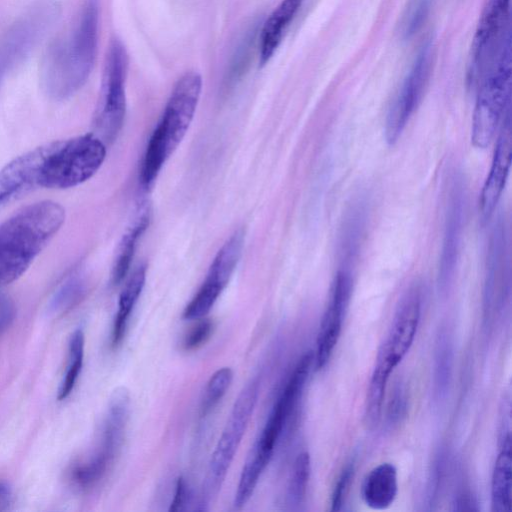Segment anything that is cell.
Wrapping results in <instances>:
<instances>
[{
  "label": "cell",
  "instance_id": "cell-18",
  "mask_svg": "<svg viewBox=\"0 0 512 512\" xmlns=\"http://www.w3.org/2000/svg\"><path fill=\"white\" fill-rule=\"evenodd\" d=\"M398 492L397 470L391 463H381L364 478L361 497L364 503L375 510L388 508Z\"/></svg>",
  "mask_w": 512,
  "mask_h": 512
},
{
  "label": "cell",
  "instance_id": "cell-6",
  "mask_svg": "<svg viewBox=\"0 0 512 512\" xmlns=\"http://www.w3.org/2000/svg\"><path fill=\"white\" fill-rule=\"evenodd\" d=\"M259 386L258 379L251 380L242 389L233 405L229 419L211 456L198 510H206L221 489L255 408Z\"/></svg>",
  "mask_w": 512,
  "mask_h": 512
},
{
  "label": "cell",
  "instance_id": "cell-7",
  "mask_svg": "<svg viewBox=\"0 0 512 512\" xmlns=\"http://www.w3.org/2000/svg\"><path fill=\"white\" fill-rule=\"evenodd\" d=\"M128 55L118 38L109 44L101 91L94 116V128L105 144L112 143L118 136L126 114L125 82Z\"/></svg>",
  "mask_w": 512,
  "mask_h": 512
},
{
  "label": "cell",
  "instance_id": "cell-28",
  "mask_svg": "<svg viewBox=\"0 0 512 512\" xmlns=\"http://www.w3.org/2000/svg\"><path fill=\"white\" fill-rule=\"evenodd\" d=\"M459 209L453 208L452 214L447 227L446 242L444 244L443 256H442V277L447 278L450 273V269L454 263L456 243L459 229Z\"/></svg>",
  "mask_w": 512,
  "mask_h": 512
},
{
  "label": "cell",
  "instance_id": "cell-8",
  "mask_svg": "<svg viewBox=\"0 0 512 512\" xmlns=\"http://www.w3.org/2000/svg\"><path fill=\"white\" fill-rule=\"evenodd\" d=\"M511 46L510 0H487L481 14L471 51V80Z\"/></svg>",
  "mask_w": 512,
  "mask_h": 512
},
{
  "label": "cell",
  "instance_id": "cell-2",
  "mask_svg": "<svg viewBox=\"0 0 512 512\" xmlns=\"http://www.w3.org/2000/svg\"><path fill=\"white\" fill-rule=\"evenodd\" d=\"M65 221V209L51 200L28 205L0 224V288L17 280Z\"/></svg>",
  "mask_w": 512,
  "mask_h": 512
},
{
  "label": "cell",
  "instance_id": "cell-20",
  "mask_svg": "<svg viewBox=\"0 0 512 512\" xmlns=\"http://www.w3.org/2000/svg\"><path fill=\"white\" fill-rule=\"evenodd\" d=\"M146 280V267L138 266L125 284L118 301V310L112 330V345L117 346L123 339L129 316L140 297Z\"/></svg>",
  "mask_w": 512,
  "mask_h": 512
},
{
  "label": "cell",
  "instance_id": "cell-12",
  "mask_svg": "<svg viewBox=\"0 0 512 512\" xmlns=\"http://www.w3.org/2000/svg\"><path fill=\"white\" fill-rule=\"evenodd\" d=\"M512 162V126L510 110L500 126L490 170L479 197V213L487 220L494 212L505 189Z\"/></svg>",
  "mask_w": 512,
  "mask_h": 512
},
{
  "label": "cell",
  "instance_id": "cell-5",
  "mask_svg": "<svg viewBox=\"0 0 512 512\" xmlns=\"http://www.w3.org/2000/svg\"><path fill=\"white\" fill-rule=\"evenodd\" d=\"M477 97L472 117L471 142L486 148L506 113L511 100V48L505 50L477 77Z\"/></svg>",
  "mask_w": 512,
  "mask_h": 512
},
{
  "label": "cell",
  "instance_id": "cell-3",
  "mask_svg": "<svg viewBox=\"0 0 512 512\" xmlns=\"http://www.w3.org/2000/svg\"><path fill=\"white\" fill-rule=\"evenodd\" d=\"M202 90V78L186 72L175 84L153 131L141 167V183L150 187L161 168L184 138L193 120Z\"/></svg>",
  "mask_w": 512,
  "mask_h": 512
},
{
  "label": "cell",
  "instance_id": "cell-27",
  "mask_svg": "<svg viewBox=\"0 0 512 512\" xmlns=\"http://www.w3.org/2000/svg\"><path fill=\"white\" fill-rule=\"evenodd\" d=\"M233 372L229 367L218 369L210 377L204 398L202 401L201 411L203 414L208 413L222 399L227 389L231 385Z\"/></svg>",
  "mask_w": 512,
  "mask_h": 512
},
{
  "label": "cell",
  "instance_id": "cell-19",
  "mask_svg": "<svg viewBox=\"0 0 512 512\" xmlns=\"http://www.w3.org/2000/svg\"><path fill=\"white\" fill-rule=\"evenodd\" d=\"M510 433L503 435L501 450L495 462L491 481V503L495 512H509L511 510V459Z\"/></svg>",
  "mask_w": 512,
  "mask_h": 512
},
{
  "label": "cell",
  "instance_id": "cell-21",
  "mask_svg": "<svg viewBox=\"0 0 512 512\" xmlns=\"http://www.w3.org/2000/svg\"><path fill=\"white\" fill-rule=\"evenodd\" d=\"M149 222L150 213L147 209H144L124 233L119 243L112 268L111 280L114 285H118L127 275L137 242L149 226Z\"/></svg>",
  "mask_w": 512,
  "mask_h": 512
},
{
  "label": "cell",
  "instance_id": "cell-16",
  "mask_svg": "<svg viewBox=\"0 0 512 512\" xmlns=\"http://www.w3.org/2000/svg\"><path fill=\"white\" fill-rule=\"evenodd\" d=\"M129 407V391L124 387L114 390L109 401L101 447L95 454L109 465L122 445L129 416Z\"/></svg>",
  "mask_w": 512,
  "mask_h": 512
},
{
  "label": "cell",
  "instance_id": "cell-11",
  "mask_svg": "<svg viewBox=\"0 0 512 512\" xmlns=\"http://www.w3.org/2000/svg\"><path fill=\"white\" fill-rule=\"evenodd\" d=\"M421 311L418 289L410 290L402 299L387 338L381 345L376 363L390 372L409 351L417 331Z\"/></svg>",
  "mask_w": 512,
  "mask_h": 512
},
{
  "label": "cell",
  "instance_id": "cell-1",
  "mask_svg": "<svg viewBox=\"0 0 512 512\" xmlns=\"http://www.w3.org/2000/svg\"><path fill=\"white\" fill-rule=\"evenodd\" d=\"M99 0H87L73 29L55 40L42 63V83L53 99L74 95L87 81L96 58Z\"/></svg>",
  "mask_w": 512,
  "mask_h": 512
},
{
  "label": "cell",
  "instance_id": "cell-13",
  "mask_svg": "<svg viewBox=\"0 0 512 512\" xmlns=\"http://www.w3.org/2000/svg\"><path fill=\"white\" fill-rule=\"evenodd\" d=\"M351 281L345 272L335 278L329 304L323 315L317 336L313 360L316 369H322L329 361L340 336L342 322L350 295Z\"/></svg>",
  "mask_w": 512,
  "mask_h": 512
},
{
  "label": "cell",
  "instance_id": "cell-9",
  "mask_svg": "<svg viewBox=\"0 0 512 512\" xmlns=\"http://www.w3.org/2000/svg\"><path fill=\"white\" fill-rule=\"evenodd\" d=\"M244 239L245 233L239 229L219 249L205 281L184 309V319H200L211 310L236 268L242 254Z\"/></svg>",
  "mask_w": 512,
  "mask_h": 512
},
{
  "label": "cell",
  "instance_id": "cell-14",
  "mask_svg": "<svg viewBox=\"0 0 512 512\" xmlns=\"http://www.w3.org/2000/svg\"><path fill=\"white\" fill-rule=\"evenodd\" d=\"M48 144L23 153L0 170V207L27 191L39 187L42 162Z\"/></svg>",
  "mask_w": 512,
  "mask_h": 512
},
{
  "label": "cell",
  "instance_id": "cell-22",
  "mask_svg": "<svg viewBox=\"0 0 512 512\" xmlns=\"http://www.w3.org/2000/svg\"><path fill=\"white\" fill-rule=\"evenodd\" d=\"M271 456V453L262 450L255 442L242 469L234 496L233 504L236 509H241L249 501Z\"/></svg>",
  "mask_w": 512,
  "mask_h": 512
},
{
  "label": "cell",
  "instance_id": "cell-23",
  "mask_svg": "<svg viewBox=\"0 0 512 512\" xmlns=\"http://www.w3.org/2000/svg\"><path fill=\"white\" fill-rule=\"evenodd\" d=\"M84 333L76 330L69 342V364L58 390V399H66L72 392L83 366L84 358Z\"/></svg>",
  "mask_w": 512,
  "mask_h": 512
},
{
  "label": "cell",
  "instance_id": "cell-17",
  "mask_svg": "<svg viewBox=\"0 0 512 512\" xmlns=\"http://www.w3.org/2000/svg\"><path fill=\"white\" fill-rule=\"evenodd\" d=\"M304 0H282L263 23L259 36V61L265 65L281 44Z\"/></svg>",
  "mask_w": 512,
  "mask_h": 512
},
{
  "label": "cell",
  "instance_id": "cell-32",
  "mask_svg": "<svg viewBox=\"0 0 512 512\" xmlns=\"http://www.w3.org/2000/svg\"><path fill=\"white\" fill-rule=\"evenodd\" d=\"M11 490L7 484L0 481V508L9 502Z\"/></svg>",
  "mask_w": 512,
  "mask_h": 512
},
{
  "label": "cell",
  "instance_id": "cell-29",
  "mask_svg": "<svg viewBox=\"0 0 512 512\" xmlns=\"http://www.w3.org/2000/svg\"><path fill=\"white\" fill-rule=\"evenodd\" d=\"M214 324L209 319L199 321L185 336L183 347L185 350H194L205 343L211 336Z\"/></svg>",
  "mask_w": 512,
  "mask_h": 512
},
{
  "label": "cell",
  "instance_id": "cell-26",
  "mask_svg": "<svg viewBox=\"0 0 512 512\" xmlns=\"http://www.w3.org/2000/svg\"><path fill=\"white\" fill-rule=\"evenodd\" d=\"M310 456L307 452L300 453L294 463L288 488V500L291 505H299L305 498L310 476Z\"/></svg>",
  "mask_w": 512,
  "mask_h": 512
},
{
  "label": "cell",
  "instance_id": "cell-24",
  "mask_svg": "<svg viewBox=\"0 0 512 512\" xmlns=\"http://www.w3.org/2000/svg\"><path fill=\"white\" fill-rule=\"evenodd\" d=\"M86 284L80 274L68 277L56 290L49 303V311L54 314L63 313L73 308L83 298Z\"/></svg>",
  "mask_w": 512,
  "mask_h": 512
},
{
  "label": "cell",
  "instance_id": "cell-10",
  "mask_svg": "<svg viewBox=\"0 0 512 512\" xmlns=\"http://www.w3.org/2000/svg\"><path fill=\"white\" fill-rule=\"evenodd\" d=\"M431 70V46L426 44L416 56L405 76L386 117L385 138L394 144L417 109Z\"/></svg>",
  "mask_w": 512,
  "mask_h": 512
},
{
  "label": "cell",
  "instance_id": "cell-30",
  "mask_svg": "<svg viewBox=\"0 0 512 512\" xmlns=\"http://www.w3.org/2000/svg\"><path fill=\"white\" fill-rule=\"evenodd\" d=\"M353 471V466L348 465L341 472L332 492L331 511H339L341 509L353 476Z\"/></svg>",
  "mask_w": 512,
  "mask_h": 512
},
{
  "label": "cell",
  "instance_id": "cell-4",
  "mask_svg": "<svg viewBox=\"0 0 512 512\" xmlns=\"http://www.w3.org/2000/svg\"><path fill=\"white\" fill-rule=\"evenodd\" d=\"M106 157V144L95 134L48 143L39 187L67 189L91 178Z\"/></svg>",
  "mask_w": 512,
  "mask_h": 512
},
{
  "label": "cell",
  "instance_id": "cell-31",
  "mask_svg": "<svg viewBox=\"0 0 512 512\" xmlns=\"http://www.w3.org/2000/svg\"><path fill=\"white\" fill-rule=\"evenodd\" d=\"M189 499L188 485L183 477H179L176 482L175 493L170 504L169 511H182Z\"/></svg>",
  "mask_w": 512,
  "mask_h": 512
},
{
  "label": "cell",
  "instance_id": "cell-15",
  "mask_svg": "<svg viewBox=\"0 0 512 512\" xmlns=\"http://www.w3.org/2000/svg\"><path fill=\"white\" fill-rule=\"evenodd\" d=\"M45 21L42 15H30L16 22L0 42V85L36 42Z\"/></svg>",
  "mask_w": 512,
  "mask_h": 512
},
{
  "label": "cell",
  "instance_id": "cell-25",
  "mask_svg": "<svg viewBox=\"0 0 512 512\" xmlns=\"http://www.w3.org/2000/svg\"><path fill=\"white\" fill-rule=\"evenodd\" d=\"M433 0H408L399 23V32L404 39L414 36L425 23Z\"/></svg>",
  "mask_w": 512,
  "mask_h": 512
}]
</instances>
